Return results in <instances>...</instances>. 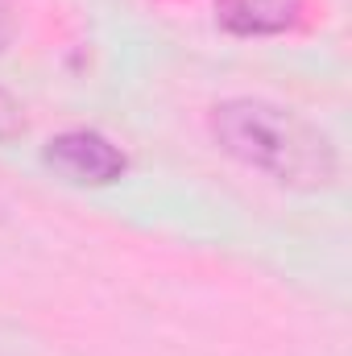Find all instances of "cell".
<instances>
[{
	"mask_svg": "<svg viewBox=\"0 0 352 356\" xmlns=\"http://www.w3.org/2000/svg\"><path fill=\"white\" fill-rule=\"evenodd\" d=\"M207 124H211L216 145L228 158H237L245 170H257L278 186L328 191L340 178L336 145L294 108L237 95V99L216 104Z\"/></svg>",
	"mask_w": 352,
	"mask_h": 356,
	"instance_id": "1",
	"label": "cell"
},
{
	"mask_svg": "<svg viewBox=\"0 0 352 356\" xmlns=\"http://www.w3.org/2000/svg\"><path fill=\"white\" fill-rule=\"evenodd\" d=\"M46 166H54L63 178L83 182V186H108V182H116V178L129 170L125 154H120L108 137H99V133H91V129L58 133V137L46 145Z\"/></svg>",
	"mask_w": 352,
	"mask_h": 356,
	"instance_id": "2",
	"label": "cell"
},
{
	"mask_svg": "<svg viewBox=\"0 0 352 356\" xmlns=\"http://www.w3.org/2000/svg\"><path fill=\"white\" fill-rule=\"evenodd\" d=\"M303 0H216V17L237 38H273L294 29Z\"/></svg>",
	"mask_w": 352,
	"mask_h": 356,
	"instance_id": "3",
	"label": "cell"
},
{
	"mask_svg": "<svg viewBox=\"0 0 352 356\" xmlns=\"http://www.w3.org/2000/svg\"><path fill=\"white\" fill-rule=\"evenodd\" d=\"M25 108L8 95V91H0V145H8V141H21L25 137Z\"/></svg>",
	"mask_w": 352,
	"mask_h": 356,
	"instance_id": "4",
	"label": "cell"
}]
</instances>
